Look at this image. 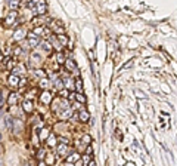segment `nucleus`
I'll return each instance as SVG.
<instances>
[{"label": "nucleus", "mask_w": 177, "mask_h": 166, "mask_svg": "<svg viewBox=\"0 0 177 166\" xmlns=\"http://www.w3.org/2000/svg\"><path fill=\"white\" fill-rule=\"evenodd\" d=\"M27 85V80L25 79H21V82H19V86H25Z\"/></svg>", "instance_id": "nucleus-35"}, {"label": "nucleus", "mask_w": 177, "mask_h": 166, "mask_svg": "<svg viewBox=\"0 0 177 166\" xmlns=\"http://www.w3.org/2000/svg\"><path fill=\"white\" fill-rule=\"evenodd\" d=\"M59 95H61L62 98H68L69 97V92H68V89H61L59 91Z\"/></svg>", "instance_id": "nucleus-21"}, {"label": "nucleus", "mask_w": 177, "mask_h": 166, "mask_svg": "<svg viewBox=\"0 0 177 166\" xmlns=\"http://www.w3.org/2000/svg\"><path fill=\"white\" fill-rule=\"evenodd\" d=\"M75 88L78 89V93H83V82L80 80V79L75 82Z\"/></svg>", "instance_id": "nucleus-19"}, {"label": "nucleus", "mask_w": 177, "mask_h": 166, "mask_svg": "<svg viewBox=\"0 0 177 166\" xmlns=\"http://www.w3.org/2000/svg\"><path fill=\"white\" fill-rule=\"evenodd\" d=\"M22 108H24L25 113H33V110H34L33 101H31V99H25V101L22 102Z\"/></svg>", "instance_id": "nucleus-8"}, {"label": "nucleus", "mask_w": 177, "mask_h": 166, "mask_svg": "<svg viewBox=\"0 0 177 166\" xmlns=\"http://www.w3.org/2000/svg\"><path fill=\"white\" fill-rule=\"evenodd\" d=\"M86 154H90V156H92V147H90V145L86 148Z\"/></svg>", "instance_id": "nucleus-32"}, {"label": "nucleus", "mask_w": 177, "mask_h": 166, "mask_svg": "<svg viewBox=\"0 0 177 166\" xmlns=\"http://www.w3.org/2000/svg\"><path fill=\"white\" fill-rule=\"evenodd\" d=\"M75 166H86V165L83 163V160H81V159H80L78 162H75Z\"/></svg>", "instance_id": "nucleus-33"}, {"label": "nucleus", "mask_w": 177, "mask_h": 166, "mask_svg": "<svg viewBox=\"0 0 177 166\" xmlns=\"http://www.w3.org/2000/svg\"><path fill=\"white\" fill-rule=\"evenodd\" d=\"M81 142H84L86 145H88V144H90L92 142V138H90V135H84L83 136V141Z\"/></svg>", "instance_id": "nucleus-22"}, {"label": "nucleus", "mask_w": 177, "mask_h": 166, "mask_svg": "<svg viewBox=\"0 0 177 166\" xmlns=\"http://www.w3.org/2000/svg\"><path fill=\"white\" fill-rule=\"evenodd\" d=\"M43 48H44V50L50 52V49H52V45H50L49 42H43Z\"/></svg>", "instance_id": "nucleus-27"}, {"label": "nucleus", "mask_w": 177, "mask_h": 166, "mask_svg": "<svg viewBox=\"0 0 177 166\" xmlns=\"http://www.w3.org/2000/svg\"><path fill=\"white\" fill-rule=\"evenodd\" d=\"M16 19H18V12L11 11L6 15V18H5V25H6V27H12L13 24H16Z\"/></svg>", "instance_id": "nucleus-1"}, {"label": "nucleus", "mask_w": 177, "mask_h": 166, "mask_svg": "<svg viewBox=\"0 0 177 166\" xmlns=\"http://www.w3.org/2000/svg\"><path fill=\"white\" fill-rule=\"evenodd\" d=\"M65 67H67V68L69 70V71H75V73L78 74V70H77V65L74 64V61H73V59H71V58L65 61Z\"/></svg>", "instance_id": "nucleus-10"}, {"label": "nucleus", "mask_w": 177, "mask_h": 166, "mask_svg": "<svg viewBox=\"0 0 177 166\" xmlns=\"http://www.w3.org/2000/svg\"><path fill=\"white\" fill-rule=\"evenodd\" d=\"M0 166H2V165H0Z\"/></svg>", "instance_id": "nucleus-43"}, {"label": "nucleus", "mask_w": 177, "mask_h": 166, "mask_svg": "<svg viewBox=\"0 0 177 166\" xmlns=\"http://www.w3.org/2000/svg\"><path fill=\"white\" fill-rule=\"evenodd\" d=\"M24 166H27V165H24Z\"/></svg>", "instance_id": "nucleus-42"}, {"label": "nucleus", "mask_w": 177, "mask_h": 166, "mask_svg": "<svg viewBox=\"0 0 177 166\" xmlns=\"http://www.w3.org/2000/svg\"><path fill=\"white\" fill-rule=\"evenodd\" d=\"M35 74H37V76H41V77L46 76V73H44L43 70H35Z\"/></svg>", "instance_id": "nucleus-29"}, {"label": "nucleus", "mask_w": 177, "mask_h": 166, "mask_svg": "<svg viewBox=\"0 0 177 166\" xmlns=\"http://www.w3.org/2000/svg\"><path fill=\"white\" fill-rule=\"evenodd\" d=\"M19 82H21V79L18 74H11L7 79V83L11 85V86H19Z\"/></svg>", "instance_id": "nucleus-7"}, {"label": "nucleus", "mask_w": 177, "mask_h": 166, "mask_svg": "<svg viewBox=\"0 0 177 166\" xmlns=\"http://www.w3.org/2000/svg\"><path fill=\"white\" fill-rule=\"evenodd\" d=\"M88 166H96V163H94V162H93V160H92V162H90V163H88Z\"/></svg>", "instance_id": "nucleus-39"}, {"label": "nucleus", "mask_w": 177, "mask_h": 166, "mask_svg": "<svg viewBox=\"0 0 177 166\" xmlns=\"http://www.w3.org/2000/svg\"><path fill=\"white\" fill-rule=\"evenodd\" d=\"M39 166H47V165L44 163V162H40V163H39Z\"/></svg>", "instance_id": "nucleus-38"}, {"label": "nucleus", "mask_w": 177, "mask_h": 166, "mask_svg": "<svg viewBox=\"0 0 177 166\" xmlns=\"http://www.w3.org/2000/svg\"><path fill=\"white\" fill-rule=\"evenodd\" d=\"M52 98H53V95H52L49 91H44V92L41 93V97H40V101H41L43 104H49V102L52 101Z\"/></svg>", "instance_id": "nucleus-9"}, {"label": "nucleus", "mask_w": 177, "mask_h": 166, "mask_svg": "<svg viewBox=\"0 0 177 166\" xmlns=\"http://www.w3.org/2000/svg\"><path fill=\"white\" fill-rule=\"evenodd\" d=\"M69 153V147H68V142H61L58 145V154L61 156H68Z\"/></svg>", "instance_id": "nucleus-5"}, {"label": "nucleus", "mask_w": 177, "mask_h": 166, "mask_svg": "<svg viewBox=\"0 0 177 166\" xmlns=\"http://www.w3.org/2000/svg\"><path fill=\"white\" fill-rule=\"evenodd\" d=\"M40 86H43V88H46V86H47V80H46V79H43V80L40 82Z\"/></svg>", "instance_id": "nucleus-30"}, {"label": "nucleus", "mask_w": 177, "mask_h": 166, "mask_svg": "<svg viewBox=\"0 0 177 166\" xmlns=\"http://www.w3.org/2000/svg\"><path fill=\"white\" fill-rule=\"evenodd\" d=\"M56 141H58V138H56L55 135H49V138H47V145H49V147H55V145L58 144Z\"/></svg>", "instance_id": "nucleus-14"}, {"label": "nucleus", "mask_w": 177, "mask_h": 166, "mask_svg": "<svg viewBox=\"0 0 177 166\" xmlns=\"http://www.w3.org/2000/svg\"><path fill=\"white\" fill-rule=\"evenodd\" d=\"M34 11H35V13H37V15H44V13H46V11H47L46 2H44V0H39L37 5H35V7H34Z\"/></svg>", "instance_id": "nucleus-2"}, {"label": "nucleus", "mask_w": 177, "mask_h": 166, "mask_svg": "<svg viewBox=\"0 0 177 166\" xmlns=\"http://www.w3.org/2000/svg\"><path fill=\"white\" fill-rule=\"evenodd\" d=\"M0 59H2V54H0Z\"/></svg>", "instance_id": "nucleus-41"}, {"label": "nucleus", "mask_w": 177, "mask_h": 166, "mask_svg": "<svg viewBox=\"0 0 177 166\" xmlns=\"http://www.w3.org/2000/svg\"><path fill=\"white\" fill-rule=\"evenodd\" d=\"M47 135H49V129H43L41 132H40V139H44Z\"/></svg>", "instance_id": "nucleus-26"}, {"label": "nucleus", "mask_w": 177, "mask_h": 166, "mask_svg": "<svg viewBox=\"0 0 177 166\" xmlns=\"http://www.w3.org/2000/svg\"><path fill=\"white\" fill-rule=\"evenodd\" d=\"M56 61H58V63L59 64H65V55L64 54H62V52H58V54H56Z\"/></svg>", "instance_id": "nucleus-15"}, {"label": "nucleus", "mask_w": 177, "mask_h": 166, "mask_svg": "<svg viewBox=\"0 0 177 166\" xmlns=\"http://www.w3.org/2000/svg\"><path fill=\"white\" fill-rule=\"evenodd\" d=\"M131 64H133V59H130V61H128V63H127V64H126V65H124V67H122V68H128V67H130V65H131Z\"/></svg>", "instance_id": "nucleus-34"}, {"label": "nucleus", "mask_w": 177, "mask_h": 166, "mask_svg": "<svg viewBox=\"0 0 177 166\" xmlns=\"http://www.w3.org/2000/svg\"><path fill=\"white\" fill-rule=\"evenodd\" d=\"M136 93H137V97H139V98H143V97H145V95H143V93H142L140 91H137Z\"/></svg>", "instance_id": "nucleus-37"}, {"label": "nucleus", "mask_w": 177, "mask_h": 166, "mask_svg": "<svg viewBox=\"0 0 177 166\" xmlns=\"http://www.w3.org/2000/svg\"><path fill=\"white\" fill-rule=\"evenodd\" d=\"M75 99H78L81 104H84V102H86V98L83 97V93H75Z\"/></svg>", "instance_id": "nucleus-23"}, {"label": "nucleus", "mask_w": 177, "mask_h": 166, "mask_svg": "<svg viewBox=\"0 0 177 166\" xmlns=\"http://www.w3.org/2000/svg\"><path fill=\"white\" fill-rule=\"evenodd\" d=\"M46 165H52V163H55V156H52V154H46Z\"/></svg>", "instance_id": "nucleus-20"}, {"label": "nucleus", "mask_w": 177, "mask_h": 166, "mask_svg": "<svg viewBox=\"0 0 177 166\" xmlns=\"http://www.w3.org/2000/svg\"><path fill=\"white\" fill-rule=\"evenodd\" d=\"M7 5H9V7H11V11H16L18 7H19L21 2H19V0H9Z\"/></svg>", "instance_id": "nucleus-12"}, {"label": "nucleus", "mask_w": 177, "mask_h": 166, "mask_svg": "<svg viewBox=\"0 0 177 166\" xmlns=\"http://www.w3.org/2000/svg\"><path fill=\"white\" fill-rule=\"evenodd\" d=\"M25 36H28V34H27V30H25L24 27H19V28H18V30L13 33V39H15L16 42L24 40V37H25Z\"/></svg>", "instance_id": "nucleus-3"}, {"label": "nucleus", "mask_w": 177, "mask_h": 166, "mask_svg": "<svg viewBox=\"0 0 177 166\" xmlns=\"http://www.w3.org/2000/svg\"><path fill=\"white\" fill-rule=\"evenodd\" d=\"M12 67H13V61L9 59V61H7V68H9V70H12Z\"/></svg>", "instance_id": "nucleus-31"}, {"label": "nucleus", "mask_w": 177, "mask_h": 166, "mask_svg": "<svg viewBox=\"0 0 177 166\" xmlns=\"http://www.w3.org/2000/svg\"><path fill=\"white\" fill-rule=\"evenodd\" d=\"M33 33L35 34V36H39V37H40V36H43V34H44V33H46V30H44L43 27H35Z\"/></svg>", "instance_id": "nucleus-16"}, {"label": "nucleus", "mask_w": 177, "mask_h": 166, "mask_svg": "<svg viewBox=\"0 0 177 166\" xmlns=\"http://www.w3.org/2000/svg\"><path fill=\"white\" fill-rule=\"evenodd\" d=\"M55 88L56 89H61L62 88V80H61V79H58V80L55 82Z\"/></svg>", "instance_id": "nucleus-28"}, {"label": "nucleus", "mask_w": 177, "mask_h": 166, "mask_svg": "<svg viewBox=\"0 0 177 166\" xmlns=\"http://www.w3.org/2000/svg\"><path fill=\"white\" fill-rule=\"evenodd\" d=\"M0 104H2V91H0Z\"/></svg>", "instance_id": "nucleus-40"}, {"label": "nucleus", "mask_w": 177, "mask_h": 166, "mask_svg": "<svg viewBox=\"0 0 177 166\" xmlns=\"http://www.w3.org/2000/svg\"><path fill=\"white\" fill-rule=\"evenodd\" d=\"M58 39H59V42H61V46H65L67 43H68V39H67V36H65V34H59V36H58Z\"/></svg>", "instance_id": "nucleus-17"}, {"label": "nucleus", "mask_w": 177, "mask_h": 166, "mask_svg": "<svg viewBox=\"0 0 177 166\" xmlns=\"http://www.w3.org/2000/svg\"><path fill=\"white\" fill-rule=\"evenodd\" d=\"M78 119L81 120V122H88L90 116H88V113H87L86 110H81V111H80V116H78Z\"/></svg>", "instance_id": "nucleus-13"}, {"label": "nucleus", "mask_w": 177, "mask_h": 166, "mask_svg": "<svg viewBox=\"0 0 177 166\" xmlns=\"http://www.w3.org/2000/svg\"><path fill=\"white\" fill-rule=\"evenodd\" d=\"M18 101V93H15V92H12L11 93V97H9V104H12V106H13V104Z\"/></svg>", "instance_id": "nucleus-18"}, {"label": "nucleus", "mask_w": 177, "mask_h": 166, "mask_svg": "<svg viewBox=\"0 0 177 166\" xmlns=\"http://www.w3.org/2000/svg\"><path fill=\"white\" fill-rule=\"evenodd\" d=\"M50 27H52V30H53V31H55V33L58 34V36H59V34H64V33H65L64 27H62V22H59V21H58V22H55V24L52 22V24H50Z\"/></svg>", "instance_id": "nucleus-6"}, {"label": "nucleus", "mask_w": 177, "mask_h": 166, "mask_svg": "<svg viewBox=\"0 0 177 166\" xmlns=\"http://www.w3.org/2000/svg\"><path fill=\"white\" fill-rule=\"evenodd\" d=\"M90 159H92V156H90V154H84V156H83V159H81V160H83V163H84V165H87L88 162H92Z\"/></svg>", "instance_id": "nucleus-24"}, {"label": "nucleus", "mask_w": 177, "mask_h": 166, "mask_svg": "<svg viewBox=\"0 0 177 166\" xmlns=\"http://www.w3.org/2000/svg\"><path fill=\"white\" fill-rule=\"evenodd\" d=\"M80 160V154L78 153H71L67 156V163H75Z\"/></svg>", "instance_id": "nucleus-11"}, {"label": "nucleus", "mask_w": 177, "mask_h": 166, "mask_svg": "<svg viewBox=\"0 0 177 166\" xmlns=\"http://www.w3.org/2000/svg\"><path fill=\"white\" fill-rule=\"evenodd\" d=\"M13 52H15V55H19V54H21V48H18V49H15Z\"/></svg>", "instance_id": "nucleus-36"}, {"label": "nucleus", "mask_w": 177, "mask_h": 166, "mask_svg": "<svg viewBox=\"0 0 177 166\" xmlns=\"http://www.w3.org/2000/svg\"><path fill=\"white\" fill-rule=\"evenodd\" d=\"M44 157H46V151H44V150H40V151L37 153V159H39V160H43Z\"/></svg>", "instance_id": "nucleus-25"}, {"label": "nucleus", "mask_w": 177, "mask_h": 166, "mask_svg": "<svg viewBox=\"0 0 177 166\" xmlns=\"http://www.w3.org/2000/svg\"><path fill=\"white\" fill-rule=\"evenodd\" d=\"M40 43V39H39V36H35L34 33H28V46L33 49V48H35Z\"/></svg>", "instance_id": "nucleus-4"}]
</instances>
